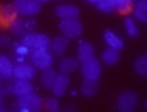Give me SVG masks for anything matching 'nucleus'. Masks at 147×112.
<instances>
[{"label":"nucleus","mask_w":147,"mask_h":112,"mask_svg":"<svg viewBox=\"0 0 147 112\" xmlns=\"http://www.w3.org/2000/svg\"><path fill=\"white\" fill-rule=\"evenodd\" d=\"M43 98L38 94H34V91L29 92L26 95L18 97L17 103H16V109L22 111V112H38L43 109Z\"/></svg>","instance_id":"f257e3e1"},{"label":"nucleus","mask_w":147,"mask_h":112,"mask_svg":"<svg viewBox=\"0 0 147 112\" xmlns=\"http://www.w3.org/2000/svg\"><path fill=\"white\" fill-rule=\"evenodd\" d=\"M31 63L38 71H45L48 68H52L54 55L49 49H32L31 51Z\"/></svg>","instance_id":"f03ea898"},{"label":"nucleus","mask_w":147,"mask_h":112,"mask_svg":"<svg viewBox=\"0 0 147 112\" xmlns=\"http://www.w3.org/2000/svg\"><path fill=\"white\" fill-rule=\"evenodd\" d=\"M22 43L26 45L29 49H49V37L41 32H26L22 35Z\"/></svg>","instance_id":"7ed1b4c3"},{"label":"nucleus","mask_w":147,"mask_h":112,"mask_svg":"<svg viewBox=\"0 0 147 112\" xmlns=\"http://www.w3.org/2000/svg\"><path fill=\"white\" fill-rule=\"evenodd\" d=\"M58 29L61 31V35L66 39H78L83 32V25L78 18H64L60 22Z\"/></svg>","instance_id":"20e7f679"},{"label":"nucleus","mask_w":147,"mask_h":112,"mask_svg":"<svg viewBox=\"0 0 147 112\" xmlns=\"http://www.w3.org/2000/svg\"><path fill=\"white\" fill-rule=\"evenodd\" d=\"M81 75L84 77V80H92L98 81L101 75V63L96 57H90L86 62L81 63Z\"/></svg>","instance_id":"39448f33"},{"label":"nucleus","mask_w":147,"mask_h":112,"mask_svg":"<svg viewBox=\"0 0 147 112\" xmlns=\"http://www.w3.org/2000/svg\"><path fill=\"white\" fill-rule=\"evenodd\" d=\"M140 106V97L132 91H126L118 95L117 98V109L121 112H132Z\"/></svg>","instance_id":"423d86ee"},{"label":"nucleus","mask_w":147,"mask_h":112,"mask_svg":"<svg viewBox=\"0 0 147 112\" xmlns=\"http://www.w3.org/2000/svg\"><path fill=\"white\" fill-rule=\"evenodd\" d=\"M12 6L17 14L25 17H34L41 11V3L35 0H14Z\"/></svg>","instance_id":"0eeeda50"},{"label":"nucleus","mask_w":147,"mask_h":112,"mask_svg":"<svg viewBox=\"0 0 147 112\" xmlns=\"http://www.w3.org/2000/svg\"><path fill=\"white\" fill-rule=\"evenodd\" d=\"M35 72H37V69L32 63L22 62V63H17L14 66L12 77L17 78V80H32L35 77Z\"/></svg>","instance_id":"6e6552de"},{"label":"nucleus","mask_w":147,"mask_h":112,"mask_svg":"<svg viewBox=\"0 0 147 112\" xmlns=\"http://www.w3.org/2000/svg\"><path fill=\"white\" fill-rule=\"evenodd\" d=\"M69 83H71V78H69L67 74H57V78H55L54 85L52 88H51V91H52V94L55 97H63L64 94H66L67 88H69Z\"/></svg>","instance_id":"1a4fd4ad"},{"label":"nucleus","mask_w":147,"mask_h":112,"mask_svg":"<svg viewBox=\"0 0 147 112\" xmlns=\"http://www.w3.org/2000/svg\"><path fill=\"white\" fill-rule=\"evenodd\" d=\"M55 16L60 17L61 20L64 18H78L80 17V8L75 5H58L55 8Z\"/></svg>","instance_id":"9d476101"},{"label":"nucleus","mask_w":147,"mask_h":112,"mask_svg":"<svg viewBox=\"0 0 147 112\" xmlns=\"http://www.w3.org/2000/svg\"><path fill=\"white\" fill-rule=\"evenodd\" d=\"M34 91V86H32L31 80H17L11 85V94L17 95V97H22V95H26L29 92Z\"/></svg>","instance_id":"9b49d317"},{"label":"nucleus","mask_w":147,"mask_h":112,"mask_svg":"<svg viewBox=\"0 0 147 112\" xmlns=\"http://www.w3.org/2000/svg\"><path fill=\"white\" fill-rule=\"evenodd\" d=\"M49 49H51V54L52 55H58V57H61V55L66 52L67 49V39L66 37H54L52 40H51L49 43Z\"/></svg>","instance_id":"f8f14e48"},{"label":"nucleus","mask_w":147,"mask_h":112,"mask_svg":"<svg viewBox=\"0 0 147 112\" xmlns=\"http://www.w3.org/2000/svg\"><path fill=\"white\" fill-rule=\"evenodd\" d=\"M94 51L95 49H94V45L92 43H89V41H81L77 48V60L80 63L86 62L87 58L94 57Z\"/></svg>","instance_id":"ddd939ff"},{"label":"nucleus","mask_w":147,"mask_h":112,"mask_svg":"<svg viewBox=\"0 0 147 112\" xmlns=\"http://www.w3.org/2000/svg\"><path fill=\"white\" fill-rule=\"evenodd\" d=\"M103 39H104L106 43H107L109 48H113V49H118V51H121L124 48V41L121 40V37L117 35L113 31H110V29H106L104 31Z\"/></svg>","instance_id":"4468645a"},{"label":"nucleus","mask_w":147,"mask_h":112,"mask_svg":"<svg viewBox=\"0 0 147 112\" xmlns=\"http://www.w3.org/2000/svg\"><path fill=\"white\" fill-rule=\"evenodd\" d=\"M12 60L8 55L0 54V78H12Z\"/></svg>","instance_id":"2eb2a0df"},{"label":"nucleus","mask_w":147,"mask_h":112,"mask_svg":"<svg viewBox=\"0 0 147 112\" xmlns=\"http://www.w3.org/2000/svg\"><path fill=\"white\" fill-rule=\"evenodd\" d=\"M78 63L80 62L77 60V57L75 58L74 57H64V58H61V62L58 63V69L61 74H71V72L78 69Z\"/></svg>","instance_id":"dca6fc26"},{"label":"nucleus","mask_w":147,"mask_h":112,"mask_svg":"<svg viewBox=\"0 0 147 112\" xmlns=\"http://www.w3.org/2000/svg\"><path fill=\"white\" fill-rule=\"evenodd\" d=\"M16 14L17 12L12 5H3V6H0V23L9 26V23L16 18Z\"/></svg>","instance_id":"f3484780"},{"label":"nucleus","mask_w":147,"mask_h":112,"mask_svg":"<svg viewBox=\"0 0 147 112\" xmlns=\"http://www.w3.org/2000/svg\"><path fill=\"white\" fill-rule=\"evenodd\" d=\"M101 60H103V63L109 64V66H115L119 62V51L113 48H107L101 54Z\"/></svg>","instance_id":"a211bd4d"},{"label":"nucleus","mask_w":147,"mask_h":112,"mask_svg":"<svg viewBox=\"0 0 147 112\" xmlns=\"http://www.w3.org/2000/svg\"><path fill=\"white\" fill-rule=\"evenodd\" d=\"M41 72H43L41 77H40L41 86H43L45 89H51L52 85H54V81H55V78H57V72H55L52 68H48V69H45V71H41Z\"/></svg>","instance_id":"6ab92c4d"},{"label":"nucleus","mask_w":147,"mask_h":112,"mask_svg":"<svg viewBox=\"0 0 147 112\" xmlns=\"http://www.w3.org/2000/svg\"><path fill=\"white\" fill-rule=\"evenodd\" d=\"M9 29L16 37H22L26 34V20L23 18H14V20L9 23Z\"/></svg>","instance_id":"aec40b11"},{"label":"nucleus","mask_w":147,"mask_h":112,"mask_svg":"<svg viewBox=\"0 0 147 112\" xmlns=\"http://www.w3.org/2000/svg\"><path fill=\"white\" fill-rule=\"evenodd\" d=\"M98 91V86H96V81H92V80H84L81 85V94L84 97H92L96 94Z\"/></svg>","instance_id":"412c9836"},{"label":"nucleus","mask_w":147,"mask_h":112,"mask_svg":"<svg viewBox=\"0 0 147 112\" xmlns=\"http://www.w3.org/2000/svg\"><path fill=\"white\" fill-rule=\"evenodd\" d=\"M124 28H126V32L130 37H136L138 34H140V28H138L133 17H127L126 20H124Z\"/></svg>","instance_id":"4be33fe9"},{"label":"nucleus","mask_w":147,"mask_h":112,"mask_svg":"<svg viewBox=\"0 0 147 112\" xmlns=\"http://www.w3.org/2000/svg\"><path fill=\"white\" fill-rule=\"evenodd\" d=\"M135 71L140 74L141 77H146L147 75V57L146 55H140L136 60H135Z\"/></svg>","instance_id":"5701e85b"},{"label":"nucleus","mask_w":147,"mask_h":112,"mask_svg":"<svg viewBox=\"0 0 147 112\" xmlns=\"http://www.w3.org/2000/svg\"><path fill=\"white\" fill-rule=\"evenodd\" d=\"M12 49H14V54H16V57H28V55L31 54V49L28 48L26 45H23L22 41H16V43H12Z\"/></svg>","instance_id":"b1692460"},{"label":"nucleus","mask_w":147,"mask_h":112,"mask_svg":"<svg viewBox=\"0 0 147 112\" xmlns=\"http://www.w3.org/2000/svg\"><path fill=\"white\" fill-rule=\"evenodd\" d=\"M95 5H96V8H98L101 12H112V11H115V0H98Z\"/></svg>","instance_id":"393cba45"},{"label":"nucleus","mask_w":147,"mask_h":112,"mask_svg":"<svg viewBox=\"0 0 147 112\" xmlns=\"http://www.w3.org/2000/svg\"><path fill=\"white\" fill-rule=\"evenodd\" d=\"M45 106L49 112H57L60 109V101H58V97H49L48 100H45Z\"/></svg>","instance_id":"a878e982"},{"label":"nucleus","mask_w":147,"mask_h":112,"mask_svg":"<svg viewBox=\"0 0 147 112\" xmlns=\"http://www.w3.org/2000/svg\"><path fill=\"white\" fill-rule=\"evenodd\" d=\"M115 9L123 12V14H126L132 9V2H129V0H117L115 2Z\"/></svg>","instance_id":"bb28decb"},{"label":"nucleus","mask_w":147,"mask_h":112,"mask_svg":"<svg viewBox=\"0 0 147 112\" xmlns=\"http://www.w3.org/2000/svg\"><path fill=\"white\" fill-rule=\"evenodd\" d=\"M133 14H135V18H136V20H140V22H142V23L147 22V12H146V11H140V9L135 8Z\"/></svg>","instance_id":"cd10ccee"},{"label":"nucleus","mask_w":147,"mask_h":112,"mask_svg":"<svg viewBox=\"0 0 147 112\" xmlns=\"http://www.w3.org/2000/svg\"><path fill=\"white\" fill-rule=\"evenodd\" d=\"M9 43H11V39H9L8 35H5V34H0V48L8 46Z\"/></svg>","instance_id":"c85d7f7f"},{"label":"nucleus","mask_w":147,"mask_h":112,"mask_svg":"<svg viewBox=\"0 0 147 112\" xmlns=\"http://www.w3.org/2000/svg\"><path fill=\"white\" fill-rule=\"evenodd\" d=\"M135 8L140 9V11H146L147 12V0H138Z\"/></svg>","instance_id":"c756f323"},{"label":"nucleus","mask_w":147,"mask_h":112,"mask_svg":"<svg viewBox=\"0 0 147 112\" xmlns=\"http://www.w3.org/2000/svg\"><path fill=\"white\" fill-rule=\"evenodd\" d=\"M64 111H75V106H66V108H64Z\"/></svg>","instance_id":"7c9ffc66"},{"label":"nucleus","mask_w":147,"mask_h":112,"mask_svg":"<svg viewBox=\"0 0 147 112\" xmlns=\"http://www.w3.org/2000/svg\"><path fill=\"white\" fill-rule=\"evenodd\" d=\"M35 2H38V3H46V2H49V0H35Z\"/></svg>","instance_id":"2f4dec72"},{"label":"nucleus","mask_w":147,"mask_h":112,"mask_svg":"<svg viewBox=\"0 0 147 112\" xmlns=\"http://www.w3.org/2000/svg\"><path fill=\"white\" fill-rule=\"evenodd\" d=\"M86 2H89V3H96L98 0H86Z\"/></svg>","instance_id":"473e14b6"},{"label":"nucleus","mask_w":147,"mask_h":112,"mask_svg":"<svg viewBox=\"0 0 147 112\" xmlns=\"http://www.w3.org/2000/svg\"><path fill=\"white\" fill-rule=\"evenodd\" d=\"M129 2H132V3H133V2H135V0H129Z\"/></svg>","instance_id":"72a5a7b5"}]
</instances>
